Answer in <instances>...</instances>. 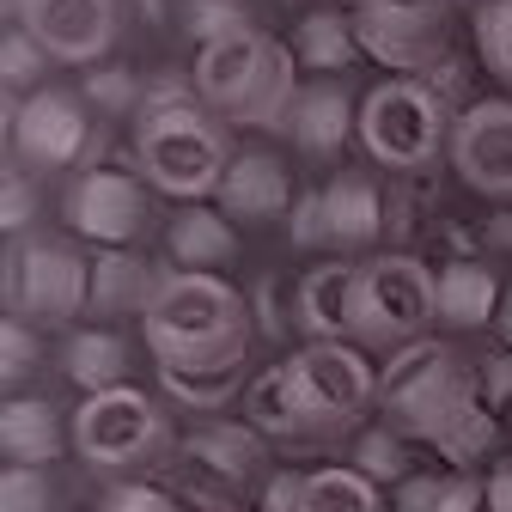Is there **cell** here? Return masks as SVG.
Instances as JSON below:
<instances>
[{
  "label": "cell",
  "instance_id": "1",
  "mask_svg": "<svg viewBox=\"0 0 512 512\" xmlns=\"http://www.w3.org/2000/svg\"><path fill=\"white\" fill-rule=\"evenodd\" d=\"M378 409L397 433L433 445L452 470H470L500 439V421L482 403V384H476V360L458 342L427 336V342L391 354L378 366Z\"/></svg>",
  "mask_w": 512,
  "mask_h": 512
},
{
  "label": "cell",
  "instance_id": "2",
  "mask_svg": "<svg viewBox=\"0 0 512 512\" xmlns=\"http://www.w3.org/2000/svg\"><path fill=\"white\" fill-rule=\"evenodd\" d=\"M250 330H256L250 293H238L226 275H189V269H171L153 311L141 317L147 354L177 372L250 360Z\"/></svg>",
  "mask_w": 512,
  "mask_h": 512
},
{
  "label": "cell",
  "instance_id": "3",
  "mask_svg": "<svg viewBox=\"0 0 512 512\" xmlns=\"http://www.w3.org/2000/svg\"><path fill=\"white\" fill-rule=\"evenodd\" d=\"M189 80H196V98L214 116L238 128H287L299 98V55L269 31H238L226 43L196 49Z\"/></svg>",
  "mask_w": 512,
  "mask_h": 512
},
{
  "label": "cell",
  "instance_id": "4",
  "mask_svg": "<svg viewBox=\"0 0 512 512\" xmlns=\"http://www.w3.org/2000/svg\"><path fill=\"white\" fill-rule=\"evenodd\" d=\"M232 159L238 153L226 141V128L208 116L202 98L165 104V110H141V122H135V165H141V177L159 189V196H177V202L220 196Z\"/></svg>",
  "mask_w": 512,
  "mask_h": 512
},
{
  "label": "cell",
  "instance_id": "5",
  "mask_svg": "<svg viewBox=\"0 0 512 512\" xmlns=\"http://www.w3.org/2000/svg\"><path fill=\"white\" fill-rule=\"evenodd\" d=\"M74 452L98 476L147 482L153 470H171L177 433H171V415L159 409V397H147L141 384H122V391L80 397V409H74Z\"/></svg>",
  "mask_w": 512,
  "mask_h": 512
},
{
  "label": "cell",
  "instance_id": "6",
  "mask_svg": "<svg viewBox=\"0 0 512 512\" xmlns=\"http://www.w3.org/2000/svg\"><path fill=\"white\" fill-rule=\"evenodd\" d=\"M439 324V275L409 250H384L360 263V293H354V348L366 354H403L427 342Z\"/></svg>",
  "mask_w": 512,
  "mask_h": 512
},
{
  "label": "cell",
  "instance_id": "7",
  "mask_svg": "<svg viewBox=\"0 0 512 512\" xmlns=\"http://www.w3.org/2000/svg\"><path fill=\"white\" fill-rule=\"evenodd\" d=\"M165 476H171L177 500H196L208 512H238L275 476L269 470V439L250 421H208L189 439H177V458H171Z\"/></svg>",
  "mask_w": 512,
  "mask_h": 512
},
{
  "label": "cell",
  "instance_id": "8",
  "mask_svg": "<svg viewBox=\"0 0 512 512\" xmlns=\"http://www.w3.org/2000/svg\"><path fill=\"white\" fill-rule=\"evenodd\" d=\"M452 104L427 80H384L360 98V147L384 171H427L452 153Z\"/></svg>",
  "mask_w": 512,
  "mask_h": 512
},
{
  "label": "cell",
  "instance_id": "9",
  "mask_svg": "<svg viewBox=\"0 0 512 512\" xmlns=\"http://www.w3.org/2000/svg\"><path fill=\"white\" fill-rule=\"evenodd\" d=\"M287 378H293V397H299L305 427H311L317 445L366 433V421L378 409V366L366 360V348L305 342L299 354H287Z\"/></svg>",
  "mask_w": 512,
  "mask_h": 512
},
{
  "label": "cell",
  "instance_id": "10",
  "mask_svg": "<svg viewBox=\"0 0 512 512\" xmlns=\"http://www.w3.org/2000/svg\"><path fill=\"white\" fill-rule=\"evenodd\" d=\"M92 305V263L74 244L31 238L7 250V317L31 330H61Z\"/></svg>",
  "mask_w": 512,
  "mask_h": 512
},
{
  "label": "cell",
  "instance_id": "11",
  "mask_svg": "<svg viewBox=\"0 0 512 512\" xmlns=\"http://www.w3.org/2000/svg\"><path fill=\"white\" fill-rule=\"evenodd\" d=\"M452 7L458 0H354L360 49L397 68V80L433 74V61H445L452 43Z\"/></svg>",
  "mask_w": 512,
  "mask_h": 512
},
{
  "label": "cell",
  "instance_id": "12",
  "mask_svg": "<svg viewBox=\"0 0 512 512\" xmlns=\"http://www.w3.org/2000/svg\"><path fill=\"white\" fill-rule=\"evenodd\" d=\"M13 25L61 68H98L122 31L116 0H13Z\"/></svg>",
  "mask_w": 512,
  "mask_h": 512
},
{
  "label": "cell",
  "instance_id": "13",
  "mask_svg": "<svg viewBox=\"0 0 512 512\" xmlns=\"http://www.w3.org/2000/svg\"><path fill=\"white\" fill-rule=\"evenodd\" d=\"M7 135H13V159L31 171H68L92 153V116L86 98L74 92H31V98H7Z\"/></svg>",
  "mask_w": 512,
  "mask_h": 512
},
{
  "label": "cell",
  "instance_id": "14",
  "mask_svg": "<svg viewBox=\"0 0 512 512\" xmlns=\"http://www.w3.org/2000/svg\"><path fill=\"white\" fill-rule=\"evenodd\" d=\"M61 214H68V226L80 238H92L104 250H128L153 226V196H147V183L128 177V171H80Z\"/></svg>",
  "mask_w": 512,
  "mask_h": 512
},
{
  "label": "cell",
  "instance_id": "15",
  "mask_svg": "<svg viewBox=\"0 0 512 512\" xmlns=\"http://www.w3.org/2000/svg\"><path fill=\"white\" fill-rule=\"evenodd\" d=\"M452 165L464 189L512 202V98H476L452 122Z\"/></svg>",
  "mask_w": 512,
  "mask_h": 512
},
{
  "label": "cell",
  "instance_id": "16",
  "mask_svg": "<svg viewBox=\"0 0 512 512\" xmlns=\"http://www.w3.org/2000/svg\"><path fill=\"white\" fill-rule=\"evenodd\" d=\"M293 177L281 165V153L269 147H244L220 183V214L226 220H244V226H269V220H287L293 214Z\"/></svg>",
  "mask_w": 512,
  "mask_h": 512
},
{
  "label": "cell",
  "instance_id": "17",
  "mask_svg": "<svg viewBox=\"0 0 512 512\" xmlns=\"http://www.w3.org/2000/svg\"><path fill=\"white\" fill-rule=\"evenodd\" d=\"M287 135L305 159H336L348 147V135H360V104L348 98L342 80H311L299 86L293 98V116H287Z\"/></svg>",
  "mask_w": 512,
  "mask_h": 512
},
{
  "label": "cell",
  "instance_id": "18",
  "mask_svg": "<svg viewBox=\"0 0 512 512\" xmlns=\"http://www.w3.org/2000/svg\"><path fill=\"white\" fill-rule=\"evenodd\" d=\"M354 293L360 263H317L293 287V317L311 342H354Z\"/></svg>",
  "mask_w": 512,
  "mask_h": 512
},
{
  "label": "cell",
  "instance_id": "19",
  "mask_svg": "<svg viewBox=\"0 0 512 512\" xmlns=\"http://www.w3.org/2000/svg\"><path fill=\"white\" fill-rule=\"evenodd\" d=\"M171 281V269L165 263H153V256H141V250H104V256H92V317H147L153 311V299H159V287Z\"/></svg>",
  "mask_w": 512,
  "mask_h": 512
},
{
  "label": "cell",
  "instance_id": "20",
  "mask_svg": "<svg viewBox=\"0 0 512 512\" xmlns=\"http://www.w3.org/2000/svg\"><path fill=\"white\" fill-rule=\"evenodd\" d=\"M68 439H74V427H61V409L49 397H13L0 409V452L19 470H49Z\"/></svg>",
  "mask_w": 512,
  "mask_h": 512
},
{
  "label": "cell",
  "instance_id": "21",
  "mask_svg": "<svg viewBox=\"0 0 512 512\" xmlns=\"http://www.w3.org/2000/svg\"><path fill=\"white\" fill-rule=\"evenodd\" d=\"M500 305H506V287L488 263H476V256H458V263L439 269V324L445 330H488L500 324Z\"/></svg>",
  "mask_w": 512,
  "mask_h": 512
},
{
  "label": "cell",
  "instance_id": "22",
  "mask_svg": "<svg viewBox=\"0 0 512 512\" xmlns=\"http://www.w3.org/2000/svg\"><path fill=\"white\" fill-rule=\"evenodd\" d=\"M293 55H299V68H311L317 80H342L366 55L360 31H354V7H311L299 19V31H293Z\"/></svg>",
  "mask_w": 512,
  "mask_h": 512
},
{
  "label": "cell",
  "instance_id": "23",
  "mask_svg": "<svg viewBox=\"0 0 512 512\" xmlns=\"http://www.w3.org/2000/svg\"><path fill=\"white\" fill-rule=\"evenodd\" d=\"M238 409H244V421L263 433L269 445H317V439H311V427H305V409H299V397H293L287 360H275V366L256 372Z\"/></svg>",
  "mask_w": 512,
  "mask_h": 512
},
{
  "label": "cell",
  "instance_id": "24",
  "mask_svg": "<svg viewBox=\"0 0 512 512\" xmlns=\"http://www.w3.org/2000/svg\"><path fill=\"white\" fill-rule=\"evenodd\" d=\"M317 196H324V250H366L384 232V202L372 177H336Z\"/></svg>",
  "mask_w": 512,
  "mask_h": 512
},
{
  "label": "cell",
  "instance_id": "25",
  "mask_svg": "<svg viewBox=\"0 0 512 512\" xmlns=\"http://www.w3.org/2000/svg\"><path fill=\"white\" fill-rule=\"evenodd\" d=\"M165 250H171V263L189 269V275H220L238 256V226L220 208H183L171 220V232H165Z\"/></svg>",
  "mask_w": 512,
  "mask_h": 512
},
{
  "label": "cell",
  "instance_id": "26",
  "mask_svg": "<svg viewBox=\"0 0 512 512\" xmlns=\"http://www.w3.org/2000/svg\"><path fill=\"white\" fill-rule=\"evenodd\" d=\"M391 512H494V500H488V476L415 470L403 488H391Z\"/></svg>",
  "mask_w": 512,
  "mask_h": 512
},
{
  "label": "cell",
  "instance_id": "27",
  "mask_svg": "<svg viewBox=\"0 0 512 512\" xmlns=\"http://www.w3.org/2000/svg\"><path fill=\"white\" fill-rule=\"evenodd\" d=\"M159 391L171 409H189V415H220L232 403H244L250 391V360L238 366H202V372H177V366H159Z\"/></svg>",
  "mask_w": 512,
  "mask_h": 512
},
{
  "label": "cell",
  "instance_id": "28",
  "mask_svg": "<svg viewBox=\"0 0 512 512\" xmlns=\"http://www.w3.org/2000/svg\"><path fill=\"white\" fill-rule=\"evenodd\" d=\"M61 372H68L86 397L122 391L128 384V342L116 330H74L68 342H61Z\"/></svg>",
  "mask_w": 512,
  "mask_h": 512
},
{
  "label": "cell",
  "instance_id": "29",
  "mask_svg": "<svg viewBox=\"0 0 512 512\" xmlns=\"http://www.w3.org/2000/svg\"><path fill=\"white\" fill-rule=\"evenodd\" d=\"M299 512H391V506H384V488L372 476H360L354 464H324L305 476Z\"/></svg>",
  "mask_w": 512,
  "mask_h": 512
},
{
  "label": "cell",
  "instance_id": "30",
  "mask_svg": "<svg viewBox=\"0 0 512 512\" xmlns=\"http://www.w3.org/2000/svg\"><path fill=\"white\" fill-rule=\"evenodd\" d=\"M354 470L372 476L378 488H403L415 476V452H409V433H397L391 421L354 433Z\"/></svg>",
  "mask_w": 512,
  "mask_h": 512
},
{
  "label": "cell",
  "instance_id": "31",
  "mask_svg": "<svg viewBox=\"0 0 512 512\" xmlns=\"http://www.w3.org/2000/svg\"><path fill=\"white\" fill-rule=\"evenodd\" d=\"M470 37H476L482 68L500 86H512V0H476L470 7Z\"/></svg>",
  "mask_w": 512,
  "mask_h": 512
},
{
  "label": "cell",
  "instance_id": "32",
  "mask_svg": "<svg viewBox=\"0 0 512 512\" xmlns=\"http://www.w3.org/2000/svg\"><path fill=\"white\" fill-rule=\"evenodd\" d=\"M183 25H189V37H202V49L226 43L238 31H256L244 0H183Z\"/></svg>",
  "mask_w": 512,
  "mask_h": 512
},
{
  "label": "cell",
  "instance_id": "33",
  "mask_svg": "<svg viewBox=\"0 0 512 512\" xmlns=\"http://www.w3.org/2000/svg\"><path fill=\"white\" fill-rule=\"evenodd\" d=\"M86 104L98 116H135L147 104V86L128 74V68H92L86 74Z\"/></svg>",
  "mask_w": 512,
  "mask_h": 512
},
{
  "label": "cell",
  "instance_id": "34",
  "mask_svg": "<svg viewBox=\"0 0 512 512\" xmlns=\"http://www.w3.org/2000/svg\"><path fill=\"white\" fill-rule=\"evenodd\" d=\"M43 68H49V55L13 25V31H7V49H0V80H7V98H19V92H31V86L43 92Z\"/></svg>",
  "mask_w": 512,
  "mask_h": 512
},
{
  "label": "cell",
  "instance_id": "35",
  "mask_svg": "<svg viewBox=\"0 0 512 512\" xmlns=\"http://www.w3.org/2000/svg\"><path fill=\"white\" fill-rule=\"evenodd\" d=\"M0 512H61L49 470H19V464H7V476H0Z\"/></svg>",
  "mask_w": 512,
  "mask_h": 512
},
{
  "label": "cell",
  "instance_id": "36",
  "mask_svg": "<svg viewBox=\"0 0 512 512\" xmlns=\"http://www.w3.org/2000/svg\"><path fill=\"white\" fill-rule=\"evenodd\" d=\"M37 360H43V330L7 317V336H0V378H7V391H13V384H25V372Z\"/></svg>",
  "mask_w": 512,
  "mask_h": 512
},
{
  "label": "cell",
  "instance_id": "37",
  "mask_svg": "<svg viewBox=\"0 0 512 512\" xmlns=\"http://www.w3.org/2000/svg\"><path fill=\"white\" fill-rule=\"evenodd\" d=\"M98 512H183V500L159 482H110Z\"/></svg>",
  "mask_w": 512,
  "mask_h": 512
},
{
  "label": "cell",
  "instance_id": "38",
  "mask_svg": "<svg viewBox=\"0 0 512 512\" xmlns=\"http://www.w3.org/2000/svg\"><path fill=\"white\" fill-rule=\"evenodd\" d=\"M250 311H256V330H263V336H287V324H299V317L287 311V281L281 275H263V281H256V293H250Z\"/></svg>",
  "mask_w": 512,
  "mask_h": 512
},
{
  "label": "cell",
  "instance_id": "39",
  "mask_svg": "<svg viewBox=\"0 0 512 512\" xmlns=\"http://www.w3.org/2000/svg\"><path fill=\"white\" fill-rule=\"evenodd\" d=\"M31 214H37V189H31V177H25V165H7V202H0V226L19 238V232L31 226Z\"/></svg>",
  "mask_w": 512,
  "mask_h": 512
},
{
  "label": "cell",
  "instance_id": "40",
  "mask_svg": "<svg viewBox=\"0 0 512 512\" xmlns=\"http://www.w3.org/2000/svg\"><path fill=\"white\" fill-rule=\"evenodd\" d=\"M287 238H293V250H324V196H299L293 202V214H287Z\"/></svg>",
  "mask_w": 512,
  "mask_h": 512
},
{
  "label": "cell",
  "instance_id": "41",
  "mask_svg": "<svg viewBox=\"0 0 512 512\" xmlns=\"http://www.w3.org/2000/svg\"><path fill=\"white\" fill-rule=\"evenodd\" d=\"M305 476H311V470H275L269 488L256 494V512H299V500H305Z\"/></svg>",
  "mask_w": 512,
  "mask_h": 512
},
{
  "label": "cell",
  "instance_id": "42",
  "mask_svg": "<svg viewBox=\"0 0 512 512\" xmlns=\"http://www.w3.org/2000/svg\"><path fill=\"white\" fill-rule=\"evenodd\" d=\"M488 500H494V512H512V458H500L488 470Z\"/></svg>",
  "mask_w": 512,
  "mask_h": 512
},
{
  "label": "cell",
  "instance_id": "43",
  "mask_svg": "<svg viewBox=\"0 0 512 512\" xmlns=\"http://www.w3.org/2000/svg\"><path fill=\"white\" fill-rule=\"evenodd\" d=\"M494 336H500V348L512 354V287H506V305H500V324H494Z\"/></svg>",
  "mask_w": 512,
  "mask_h": 512
},
{
  "label": "cell",
  "instance_id": "44",
  "mask_svg": "<svg viewBox=\"0 0 512 512\" xmlns=\"http://www.w3.org/2000/svg\"><path fill=\"white\" fill-rule=\"evenodd\" d=\"M488 238H494V244H506V250H512V214H506V220H494V232H488Z\"/></svg>",
  "mask_w": 512,
  "mask_h": 512
},
{
  "label": "cell",
  "instance_id": "45",
  "mask_svg": "<svg viewBox=\"0 0 512 512\" xmlns=\"http://www.w3.org/2000/svg\"><path fill=\"white\" fill-rule=\"evenodd\" d=\"M305 7H342V0H305Z\"/></svg>",
  "mask_w": 512,
  "mask_h": 512
},
{
  "label": "cell",
  "instance_id": "46",
  "mask_svg": "<svg viewBox=\"0 0 512 512\" xmlns=\"http://www.w3.org/2000/svg\"><path fill=\"white\" fill-rule=\"evenodd\" d=\"M238 512H250V506H238Z\"/></svg>",
  "mask_w": 512,
  "mask_h": 512
}]
</instances>
